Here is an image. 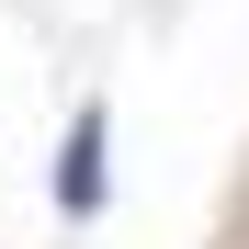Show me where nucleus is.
Returning a JSON list of instances; mask_svg holds the SVG:
<instances>
[{
    "label": "nucleus",
    "mask_w": 249,
    "mask_h": 249,
    "mask_svg": "<svg viewBox=\"0 0 249 249\" xmlns=\"http://www.w3.org/2000/svg\"><path fill=\"white\" fill-rule=\"evenodd\" d=\"M57 204H68V215H102V113L68 124V147H57Z\"/></svg>",
    "instance_id": "nucleus-1"
}]
</instances>
